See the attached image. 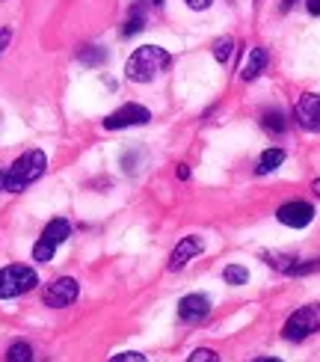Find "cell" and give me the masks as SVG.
<instances>
[{
    "mask_svg": "<svg viewBox=\"0 0 320 362\" xmlns=\"http://www.w3.org/2000/svg\"><path fill=\"white\" fill-rule=\"evenodd\" d=\"M166 66H170V54L158 48V45H143V48H136L128 57L125 74L134 83H148V81H155L158 71H163Z\"/></svg>",
    "mask_w": 320,
    "mask_h": 362,
    "instance_id": "obj_1",
    "label": "cell"
},
{
    "mask_svg": "<svg viewBox=\"0 0 320 362\" xmlns=\"http://www.w3.org/2000/svg\"><path fill=\"white\" fill-rule=\"evenodd\" d=\"M48 170V158L39 148L33 152H24L18 160L12 163V170L6 173V193H21L24 187H30L36 178H42V173Z\"/></svg>",
    "mask_w": 320,
    "mask_h": 362,
    "instance_id": "obj_2",
    "label": "cell"
},
{
    "mask_svg": "<svg viewBox=\"0 0 320 362\" xmlns=\"http://www.w3.org/2000/svg\"><path fill=\"white\" fill-rule=\"evenodd\" d=\"M39 285V276L33 267H24V264H9L0 270V297L12 300V297H21L27 291H33Z\"/></svg>",
    "mask_w": 320,
    "mask_h": 362,
    "instance_id": "obj_3",
    "label": "cell"
},
{
    "mask_svg": "<svg viewBox=\"0 0 320 362\" xmlns=\"http://www.w3.org/2000/svg\"><path fill=\"white\" fill-rule=\"evenodd\" d=\"M317 329H320V303H309V306L297 309L291 318H288L282 336L288 341H302V339H309L312 333H317Z\"/></svg>",
    "mask_w": 320,
    "mask_h": 362,
    "instance_id": "obj_4",
    "label": "cell"
},
{
    "mask_svg": "<svg viewBox=\"0 0 320 362\" xmlns=\"http://www.w3.org/2000/svg\"><path fill=\"white\" fill-rule=\"evenodd\" d=\"M78 291H81L78 279L63 276V279H54L48 288H45L42 300H45V306H51V309H66V306H71L74 300H78Z\"/></svg>",
    "mask_w": 320,
    "mask_h": 362,
    "instance_id": "obj_5",
    "label": "cell"
},
{
    "mask_svg": "<svg viewBox=\"0 0 320 362\" xmlns=\"http://www.w3.org/2000/svg\"><path fill=\"white\" fill-rule=\"evenodd\" d=\"M148 122H151V113L143 107V104H125V107H119L116 113H110L104 119V128L107 131H122V128L148 125Z\"/></svg>",
    "mask_w": 320,
    "mask_h": 362,
    "instance_id": "obj_6",
    "label": "cell"
},
{
    "mask_svg": "<svg viewBox=\"0 0 320 362\" xmlns=\"http://www.w3.org/2000/svg\"><path fill=\"white\" fill-rule=\"evenodd\" d=\"M294 119H297L300 128L320 134V93L302 95V98L297 101V107H294Z\"/></svg>",
    "mask_w": 320,
    "mask_h": 362,
    "instance_id": "obj_7",
    "label": "cell"
},
{
    "mask_svg": "<svg viewBox=\"0 0 320 362\" xmlns=\"http://www.w3.org/2000/svg\"><path fill=\"white\" fill-rule=\"evenodd\" d=\"M276 217H279L282 226H291V229H306V226L314 220V208H312L309 202H302V199L285 202V205L276 211Z\"/></svg>",
    "mask_w": 320,
    "mask_h": 362,
    "instance_id": "obj_8",
    "label": "cell"
},
{
    "mask_svg": "<svg viewBox=\"0 0 320 362\" xmlns=\"http://www.w3.org/2000/svg\"><path fill=\"white\" fill-rule=\"evenodd\" d=\"M208 312H211V300L205 294H187L184 300L178 303V315H181V321H187V324H199L208 318Z\"/></svg>",
    "mask_w": 320,
    "mask_h": 362,
    "instance_id": "obj_9",
    "label": "cell"
},
{
    "mask_svg": "<svg viewBox=\"0 0 320 362\" xmlns=\"http://www.w3.org/2000/svg\"><path fill=\"white\" fill-rule=\"evenodd\" d=\"M205 250V244H202V238L199 235H190V238H184L181 244L172 250V255H170V270H181L190 259H196Z\"/></svg>",
    "mask_w": 320,
    "mask_h": 362,
    "instance_id": "obj_10",
    "label": "cell"
},
{
    "mask_svg": "<svg viewBox=\"0 0 320 362\" xmlns=\"http://www.w3.org/2000/svg\"><path fill=\"white\" fill-rule=\"evenodd\" d=\"M69 235H71V226H69V220L57 217V220H51L48 226H45L42 240H45V244H51V247H59V244H63V240H69Z\"/></svg>",
    "mask_w": 320,
    "mask_h": 362,
    "instance_id": "obj_11",
    "label": "cell"
},
{
    "mask_svg": "<svg viewBox=\"0 0 320 362\" xmlns=\"http://www.w3.org/2000/svg\"><path fill=\"white\" fill-rule=\"evenodd\" d=\"M264 69H267V51H264V48H255V51L249 54L247 69H243V81H255Z\"/></svg>",
    "mask_w": 320,
    "mask_h": 362,
    "instance_id": "obj_12",
    "label": "cell"
},
{
    "mask_svg": "<svg viewBox=\"0 0 320 362\" xmlns=\"http://www.w3.org/2000/svg\"><path fill=\"white\" fill-rule=\"evenodd\" d=\"M282 163H285V152H282V148H267V152L261 155V160H258L255 173L258 175H267V173H273L276 167H282Z\"/></svg>",
    "mask_w": 320,
    "mask_h": 362,
    "instance_id": "obj_13",
    "label": "cell"
},
{
    "mask_svg": "<svg viewBox=\"0 0 320 362\" xmlns=\"http://www.w3.org/2000/svg\"><path fill=\"white\" fill-rule=\"evenodd\" d=\"M261 125H264V131L273 134V137H279V134H285V128H288V119L282 110H264Z\"/></svg>",
    "mask_w": 320,
    "mask_h": 362,
    "instance_id": "obj_14",
    "label": "cell"
},
{
    "mask_svg": "<svg viewBox=\"0 0 320 362\" xmlns=\"http://www.w3.org/2000/svg\"><path fill=\"white\" fill-rule=\"evenodd\" d=\"M223 279H225L228 285H247V282H249V270L243 267V264H228V267L223 270Z\"/></svg>",
    "mask_w": 320,
    "mask_h": 362,
    "instance_id": "obj_15",
    "label": "cell"
},
{
    "mask_svg": "<svg viewBox=\"0 0 320 362\" xmlns=\"http://www.w3.org/2000/svg\"><path fill=\"white\" fill-rule=\"evenodd\" d=\"M81 63L83 66H104L107 63V51L98 48V45H89V48L81 51Z\"/></svg>",
    "mask_w": 320,
    "mask_h": 362,
    "instance_id": "obj_16",
    "label": "cell"
},
{
    "mask_svg": "<svg viewBox=\"0 0 320 362\" xmlns=\"http://www.w3.org/2000/svg\"><path fill=\"white\" fill-rule=\"evenodd\" d=\"M143 27H146V12H143V6H140V9L134 6L131 18L125 21V27H122V36H134V33H140Z\"/></svg>",
    "mask_w": 320,
    "mask_h": 362,
    "instance_id": "obj_17",
    "label": "cell"
},
{
    "mask_svg": "<svg viewBox=\"0 0 320 362\" xmlns=\"http://www.w3.org/2000/svg\"><path fill=\"white\" fill-rule=\"evenodd\" d=\"M6 362H33V351H30L27 341H15L9 354H6Z\"/></svg>",
    "mask_w": 320,
    "mask_h": 362,
    "instance_id": "obj_18",
    "label": "cell"
},
{
    "mask_svg": "<svg viewBox=\"0 0 320 362\" xmlns=\"http://www.w3.org/2000/svg\"><path fill=\"white\" fill-rule=\"evenodd\" d=\"M264 259H267V264H270V267L282 270V274H291V270H294V264H297V259H294V255H273V252H267Z\"/></svg>",
    "mask_w": 320,
    "mask_h": 362,
    "instance_id": "obj_19",
    "label": "cell"
},
{
    "mask_svg": "<svg viewBox=\"0 0 320 362\" xmlns=\"http://www.w3.org/2000/svg\"><path fill=\"white\" fill-rule=\"evenodd\" d=\"M232 54H235V42L228 36L217 39V45H213V57H217V63H228V57Z\"/></svg>",
    "mask_w": 320,
    "mask_h": 362,
    "instance_id": "obj_20",
    "label": "cell"
},
{
    "mask_svg": "<svg viewBox=\"0 0 320 362\" xmlns=\"http://www.w3.org/2000/svg\"><path fill=\"white\" fill-rule=\"evenodd\" d=\"M54 250H57V247L45 244V240L39 238V244L33 247V259H36V262H51V259H54Z\"/></svg>",
    "mask_w": 320,
    "mask_h": 362,
    "instance_id": "obj_21",
    "label": "cell"
},
{
    "mask_svg": "<svg viewBox=\"0 0 320 362\" xmlns=\"http://www.w3.org/2000/svg\"><path fill=\"white\" fill-rule=\"evenodd\" d=\"M187 362H220L217 351H211V348H199V351H193V356Z\"/></svg>",
    "mask_w": 320,
    "mask_h": 362,
    "instance_id": "obj_22",
    "label": "cell"
},
{
    "mask_svg": "<svg viewBox=\"0 0 320 362\" xmlns=\"http://www.w3.org/2000/svg\"><path fill=\"white\" fill-rule=\"evenodd\" d=\"M110 362H146V356H143V354H134V351H128V354H119V356H113Z\"/></svg>",
    "mask_w": 320,
    "mask_h": 362,
    "instance_id": "obj_23",
    "label": "cell"
},
{
    "mask_svg": "<svg viewBox=\"0 0 320 362\" xmlns=\"http://www.w3.org/2000/svg\"><path fill=\"white\" fill-rule=\"evenodd\" d=\"M9 39H12V33H9V30H6V27H0V54H4V51H6V45H9Z\"/></svg>",
    "mask_w": 320,
    "mask_h": 362,
    "instance_id": "obj_24",
    "label": "cell"
},
{
    "mask_svg": "<svg viewBox=\"0 0 320 362\" xmlns=\"http://www.w3.org/2000/svg\"><path fill=\"white\" fill-rule=\"evenodd\" d=\"M184 4H187L190 9H208V6L213 4V0H184Z\"/></svg>",
    "mask_w": 320,
    "mask_h": 362,
    "instance_id": "obj_25",
    "label": "cell"
},
{
    "mask_svg": "<svg viewBox=\"0 0 320 362\" xmlns=\"http://www.w3.org/2000/svg\"><path fill=\"white\" fill-rule=\"evenodd\" d=\"M306 9L309 15H320V0H306Z\"/></svg>",
    "mask_w": 320,
    "mask_h": 362,
    "instance_id": "obj_26",
    "label": "cell"
},
{
    "mask_svg": "<svg viewBox=\"0 0 320 362\" xmlns=\"http://www.w3.org/2000/svg\"><path fill=\"white\" fill-rule=\"evenodd\" d=\"M178 178H181V181L190 178V167H187V163H181V167H178Z\"/></svg>",
    "mask_w": 320,
    "mask_h": 362,
    "instance_id": "obj_27",
    "label": "cell"
},
{
    "mask_svg": "<svg viewBox=\"0 0 320 362\" xmlns=\"http://www.w3.org/2000/svg\"><path fill=\"white\" fill-rule=\"evenodd\" d=\"M297 4V0H282V12H288V9H291Z\"/></svg>",
    "mask_w": 320,
    "mask_h": 362,
    "instance_id": "obj_28",
    "label": "cell"
},
{
    "mask_svg": "<svg viewBox=\"0 0 320 362\" xmlns=\"http://www.w3.org/2000/svg\"><path fill=\"white\" fill-rule=\"evenodd\" d=\"M0 190H6V173H0Z\"/></svg>",
    "mask_w": 320,
    "mask_h": 362,
    "instance_id": "obj_29",
    "label": "cell"
},
{
    "mask_svg": "<svg viewBox=\"0 0 320 362\" xmlns=\"http://www.w3.org/2000/svg\"><path fill=\"white\" fill-rule=\"evenodd\" d=\"M312 190H314V196H320V178L314 181V185H312Z\"/></svg>",
    "mask_w": 320,
    "mask_h": 362,
    "instance_id": "obj_30",
    "label": "cell"
},
{
    "mask_svg": "<svg viewBox=\"0 0 320 362\" xmlns=\"http://www.w3.org/2000/svg\"><path fill=\"white\" fill-rule=\"evenodd\" d=\"M255 362H282V359H273V356H264V359H255Z\"/></svg>",
    "mask_w": 320,
    "mask_h": 362,
    "instance_id": "obj_31",
    "label": "cell"
}]
</instances>
